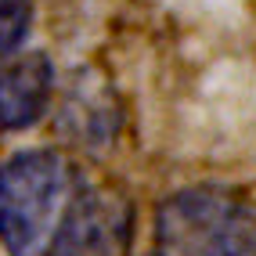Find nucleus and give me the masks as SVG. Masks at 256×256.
Listing matches in <instances>:
<instances>
[{
  "label": "nucleus",
  "instance_id": "2",
  "mask_svg": "<svg viewBox=\"0 0 256 256\" xmlns=\"http://www.w3.org/2000/svg\"><path fill=\"white\" fill-rule=\"evenodd\" d=\"M156 256H256V213L224 188H184L156 213Z\"/></svg>",
  "mask_w": 256,
  "mask_h": 256
},
{
  "label": "nucleus",
  "instance_id": "1",
  "mask_svg": "<svg viewBox=\"0 0 256 256\" xmlns=\"http://www.w3.org/2000/svg\"><path fill=\"white\" fill-rule=\"evenodd\" d=\"M76 170L58 152H22L0 166V242L8 256H54L83 198Z\"/></svg>",
  "mask_w": 256,
  "mask_h": 256
},
{
  "label": "nucleus",
  "instance_id": "4",
  "mask_svg": "<svg viewBox=\"0 0 256 256\" xmlns=\"http://www.w3.org/2000/svg\"><path fill=\"white\" fill-rule=\"evenodd\" d=\"M32 22V4L29 0H0V58L18 50Z\"/></svg>",
  "mask_w": 256,
  "mask_h": 256
},
{
  "label": "nucleus",
  "instance_id": "3",
  "mask_svg": "<svg viewBox=\"0 0 256 256\" xmlns=\"http://www.w3.org/2000/svg\"><path fill=\"white\" fill-rule=\"evenodd\" d=\"M54 94V65L40 50L0 58V134L36 123Z\"/></svg>",
  "mask_w": 256,
  "mask_h": 256
}]
</instances>
